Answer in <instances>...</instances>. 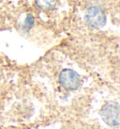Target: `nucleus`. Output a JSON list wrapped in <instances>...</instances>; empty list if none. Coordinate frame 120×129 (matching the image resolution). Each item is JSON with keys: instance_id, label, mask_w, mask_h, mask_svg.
<instances>
[{"instance_id": "obj_5", "label": "nucleus", "mask_w": 120, "mask_h": 129, "mask_svg": "<svg viewBox=\"0 0 120 129\" xmlns=\"http://www.w3.org/2000/svg\"><path fill=\"white\" fill-rule=\"evenodd\" d=\"M25 25H27V28H30L33 24H34V19L32 17V15H27V17L25 19Z\"/></svg>"}, {"instance_id": "obj_2", "label": "nucleus", "mask_w": 120, "mask_h": 129, "mask_svg": "<svg viewBox=\"0 0 120 129\" xmlns=\"http://www.w3.org/2000/svg\"><path fill=\"white\" fill-rule=\"evenodd\" d=\"M59 83L69 90H75L80 87L81 78L77 73L71 69H64L59 75Z\"/></svg>"}, {"instance_id": "obj_3", "label": "nucleus", "mask_w": 120, "mask_h": 129, "mask_svg": "<svg viewBox=\"0 0 120 129\" xmlns=\"http://www.w3.org/2000/svg\"><path fill=\"white\" fill-rule=\"evenodd\" d=\"M100 116L103 122L110 126L119 124V106L117 103H108L102 108Z\"/></svg>"}, {"instance_id": "obj_1", "label": "nucleus", "mask_w": 120, "mask_h": 129, "mask_svg": "<svg viewBox=\"0 0 120 129\" xmlns=\"http://www.w3.org/2000/svg\"><path fill=\"white\" fill-rule=\"evenodd\" d=\"M86 24L95 29H99L103 27L106 24V15L101 8L98 6H93L89 8L85 16Z\"/></svg>"}, {"instance_id": "obj_4", "label": "nucleus", "mask_w": 120, "mask_h": 129, "mask_svg": "<svg viewBox=\"0 0 120 129\" xmlns=\"http://www.w3.org/2000/svg\"><path fill=\"white\" fill-rule=\"evenodd\" d=\"M38 6L41 9H52L55 6L57 0H36Z\"/></svg>"}]
</instances>
